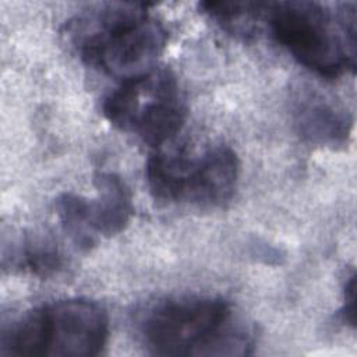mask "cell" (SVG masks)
Here are the masks:
<instances>
[{
    "label": "cell",
    "instance_id": "cell-12",
    "mask_svg": "<svg viewBox=\"0 0 357 357\" xmlns=\"http://www.w3.org/2000/svg\"><path fill=\"white\" fill-rule=\"evenodd\" d=\"M252 343L245 328L231 326L229 321L201 344L195 356H245L251 353Z\"/></svg>",
    "mask_w": 357,
    "mask_h": 357
},
{
    "label": "cell",
    "instance_id": "cell-5",
    "mask_svg": "<svg viewBox=\"0 0 357 357\" xmlns=\"http://www.w3.org/2000/svg\"><path fill=\"white\" fill-rule=\"evenodd\" d=\"M102 110L114 127L135 132L155 149L173 139L185 121V106L169 68L123 81L107 95Z\"/></svg>",
    "mask_w": 357,
    "mask_h": 357
},
{
    "label": "cell",
    "instance_id": "cell-4",
    "mask_svg": "<svg viewBox=\"0 0 357 357\" xmlns=\"http://www.w3.org/2000/svg\"><path fill=\"white\" fill-rule=\"evenodd\" d=\"M238 169L236 152L226 145L209 148L199 158L156 149L146 162L145 176L158 201L222 205L236 190Z\"/></svg>",
    "mask_w": 357,
    "mask_h": 357
},
{
    "label": "cell",
    "instance_id": "cell-6",
    "mask_svg": "<svg viewBox=\"0 0 357 357\" xmlns=\"http://www.w3.org/2000/svg\"><path fill=\"white\" fill-rule=\"evenodd\" d=\"M222 297H180L151 310L144 322L148 349L159 356H195L201 344L230 321Z\"/></svg>",
    "mask_w": 357,
    "mask_h": 357
},
{
    "label": "cell",
    "instance_id": "cell-1",
    "mask_svg": "<svg viewBox=\"0 0 357 357\" xmlns=\"http://www.w3.org/2000/svg\"><path fill=\"white\" fill-rule=\"evenodd\" d=\"M67 35L84 63L121 82L155 70L167 42L165 26L139 3L89 8L67 24Z\"/></svg>",
    "mask_w": 357,
    "mask_h": 357
},
{
    "label": "cell",
    "instance_id": "cell-2",
    "mask_svg": "<svg viewBox=\"0 0 357 357\" xmlns=\"http://www.w3.org/2000/svg\"><path fill=\"white\" fill-rule=\"evenodd\" d=\"M109 336L106 311L86 298L49 303L25 314L1 336L3 356L89 357Z\"/></svg>",
    "mask_w": 357,
    "mask_h": 357
},
{
    "label": "cell",
    "instance_id": "cell-13",
    "mask_svg": "<svg viewBox=\"0 0 357 357\" xmlns=\"http://www.w3.org/2000/svg\"><path fill=\"white\" fill-rule=\"evenodd\" d=\"M356 276L351 273V276L347 279L344 286V304L342 308V318L346 324L350 326L356 325Z\"/></svg>",
    "mask_w": 357,
    "mask_h": 357
},
{
    "label": "cell",
    "instance_id": "cell-8",
    "mask_svg": "<svg viewBox=\"0 0 357 357\" xmlns=\"http://www.w3.org/2000/svg\"><path fill=\"white\" fill-rule=\"evenodd\" d=\"M98 195L88 199V222L98 236H116L121 233L134 213L128 187L114 173H99L95 177Z\"/></svg>",
    "mask_w": 357,
    "mask_h": 357
},
{
    "label": "cell",
    "instance_id": "cell-9",
    "mask_svg": "<svg viewBox=\"0 0 357 357\" xmlns=\"http://www.w3.org/2000/svg\"><path fill=\"white\" fill-rule=\"evenodd\" d=\"M56 212L66 234L82 251L96 245L98 237L88 222V198L64 192L56 199Z\"/></svg>",
    "mask_w": 357,
    "mask_h": 357
},
{
    "label": "cell",
    "instance_id": "cell-11",
    "mask_svg": "<svg viewBox=\"0 0 357 357\" xmlns=\"http://www.w3.org/2000/svg\"><path fill=\"white\" fill-rule=\"evenodd\" d=\"M18 265L38 276H50L61 269L63 255L57 243L47 234L26 236L18 250Z\"/></svg>",
    "mask_w": 357,
    "mask_h": 357
},
{
    "label": "cell",
    "instance_id": "cell-7",
    "mask_svg": "<svg viewBox=\"0 0 357 357\" xmlns=\"http://www.w3.org/2000/svg\"><path fill=\"white\" fill-rule=\"evenodd\" d=\"M294 119L300 134L319 145L337 146L347 142L351 120L315 91H301L294 105Z\"/></svg>",
    "mask_w": 357,
    "mask_h": 357
},
{
    "label": "cell",
    "instance_id": "cell-3",
    "mask_svg": "<svg viewBox=\"0 0 357 357\" xmlns=\"http://www.w3.org/2000/svg\"><path fill=\"white\" fill-rule=\"evenodd\" d=\"M265 15L275 39L305 68L329 79L356 68V35L343 28L337 13L290 0L268 3Z\"/></svg>",
    "mask_w": 357,
    "mask_h": 357
},
{
    "label": "cell",
    "instance_id": "cell-10",
    "mask_svg": "<svg viewBox=\"0 0 357 357\" xmlns=\"http://www.w3.org/2000/svg\"><path fill=\"white\" fill-rule=\"evenodd\" d=\"M268 3L261 1H202L199 8L234 33L251 35L254 22L265 14Z\"/></svg>",
    "mask_w": 357,
    "mask_h": 357
}]
</instances>
